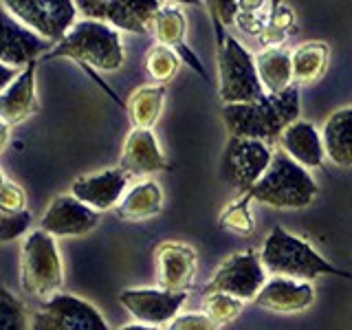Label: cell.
Masks as SVG:
<instances>
[{
  "label": "cell",
  "mask_w": 352,
  "mask_h": 330,
  "mask_svg": "<svg viewBox=\"0 0 352 330\" xmlns=\"http://www.w3.org/2000/svg\"><path fill=\"white\" fill-rule=\"evenodd\" d=\"M157 262V280L161 291L170 293H187L196 278V251L185 242L165 240L154 251Z\"/></svg>",
  "instance_id": "4fadbf2b"
},
{
  "label": "cell",
  "mask_w": 352,
  "mask_h": 330,
  "mask_svg": "<svg viewBox=\"0 0 352 330\" xmlns=\"http://www.w3.org/2000/svg\"><path fill=\"white\" fill-rule=\"evenodd\" d=\"M29 223H31L29 212L9 214L0 207V242H9V240L22 236L29 229Z\"/></svg>",
  "instance_id": "d6a6232c"
},
{
  "label": "cell",
  "mask_w": 352,
  "mask_h": 330,
  "mask_svg": "<svg viewBox=\"0 0 352 330\" xmlns=\"http://www.w3.org/2000/svg\"><path fill=\"white\" fill-rule=\"evenodd\" d=\"M128 179L130 176L119 168L99 174H86L73 181L71 196H75L86 207H91L93 212H106L110 207H117L124 198Z\"/></svg>",
  "instance_id": "2e32d148"
},
{
  "label": "cell",
  "mask_w": 352,
  "mask_h": 330,
  "mask_svg": "<svg viewBox=\"0 0 352 330\" xmlns=\"http://www.w3.org/2000/svg\"><path fill=\"white\" fill-rule=\"evenodd\" d=\"M214 25H216V40H218L220 99L225 104L258 102L267 93H264L256 71V58L234 36H229L216 18Z\"/></svg>",
  "instance_id": "5b68a950"
},
{
  "label": "cell",
  "mask_w": 352,
  "mask_h": 330,
  "mask_svg": "<svg viewBox=\"0 0 352 330\" xmlns=\"http://www.w3.org/2000/svg\"><path fill=\"white\" fill-rule=\"evenodd\" d=\"M117 330H159V328H154V326H143V324H128V326H121Z\"/></svg>",
  "instance_id": "74e56055"
},
{
  "label": "cell",
  "mask_w": 352,
  "mask_h": 330,
  "mask_svg": "<svg viewBox=\"0 0 352 330\" xmlns=\"http://www.w3.org/2000/svg\"><path fill=\"white\" fill-rule=\"evenodd\" d=\"M317 192L319 187L311 172L278 150L273 152L269 170L247 194L251 201L271 205L275 209H302L313 203Z\"/></svg>",
  "instance_id": "277c9868"
},
{
  "label": "cell",
  "mask_w": 352,
  "mask_h": 330,
  "mask_svg": "<svg viewBox=\"0 0 352 330\" xmlns=\"http://www.w3.org/2000/svg\"><path fill=\"white\" fill-rule=\"evenodd\" d=\"M33 330H108L99 311L80 297L53 295L31 317Z\"/></svg>",
  "instance_id": "30bf717a"
},
{
  "label": "cell",
  "mask_w": 352,
  "mask_h": 330,
  "mask_svg": "<svg viewBox=\"0 0 352 330\" xmlns=\"http://www.w3.org/2000/svg\"><path fill=\"white\" fill-rule=\"evenodd\" d=\"M170 330H218V326L205 313H183L172 319Z\"/></svg>",
  "instance_id": "836d02e7"
},
{
  "label": "cell",
  "mask_w": 352,
  "mask_h": 330,
  "mask_svg": "<svg viewBox=\"0 0 352 330\" xmlns=\"http://www.w3.org/2000/svg\"><path fill=\"white\" fill-rule=\"evenodd\" d=\"M315 302V289L311 282L291 278H271L264 282L256 297V304L273 313H302Z\"/></svg>",
  "instance_id": "ac0fdd59"
},
{
  "label": "cell",
  "mask_w": 352,
  "mask_h": 330,
  "mask_svg": "<svg viewBox=\"0 0 352 330\" xmlns=\"http://www.w3.org/2000/svg\"><path fill=\"white\" fill-rule=\"evenodd\" d=\"M271 159L273 150L267 143L256 139L229 137L223 154V176L229 185L247 194L262 179V174L269 170Z\"/></svg>",
  "instance_id": "9c48e42d"
},
{
  "label": "cell",
  "mask_w": 352,
  "mask_h": 330,
  "mask_svg": "<svg viewBox=\"0 0 352 330\" xmlns=\"http://www.w3.org/2000/svg\"><path fill=\"white\" fill-rule=\"evenodd\" d=\"M165 93H168L165 86H159V84L137 88V91L128 97V104H126L132 126L141 130H152L157 126L163 104H165Z\"/></svg>",
  "instance_id": "484cf974"
},
{
  "label": "cell",
  "mask_w": 352,
  "mask_h": 330,
  "mask_svg": "<svg viewBox=\"0 0 352 330\" xmlns=\"http://www.w3.org/2000/svg\"><path fill=\"white\" fill-rule=\"evenodd\" d=\"M51 58H71L97 71H117L124 64V44L119 31L106 22L80 20L42 60Z\"/></svg>",
  "instance_id": "3957f363"
},
{
  "label": "cell",
  "mask_w": 352,
  "mask_h": 330,
  "mask_svg": "<svg viewBox=\"0 0 352 330\" xmlns=\"http://www.w3.org/2000/svg\"><path fill=\"white\" fill-rule=\"evenodd\" d=\"M328 44L313 40L300 44L291 53V66H293V86H311L317 84L324 77L328 69Z\"/></svg>",
  "instance_id": "d4e9b609"
},
{
  "label": "cell",
  "mask_w": 352,
  "mask_h": 330,
  "mask_svg": "<svg viewBox=\"0 0 352 330\" xmlns=\"http://www.w3.org/2000/svg\"><path fill=\"white\" fill-rule=\"evenodd\" d=\"M150 33L154 36V40L161 44V47L179 51L181 53V62L185 60L198 75L207 80V71L203 69V64L198 62V58L190 49H187V44H185L187 20H185V14L179 7H176V5H161L157 14H154L152 22H150Z\"/></svg>",
  "instance_id": "d6986e66"
},
{
  "label": "cell",
  "mask_w": 352,
  "mask_h": 330,
  "mask_svg": "<svg viewBox=\"0 0 352 330\" xmlns=\"http://www.w3.org/2000/svg\"><path fill=\"white\" fill-rule=\"evenodd\" d=\"M187 293H170L161 289H130L119 295V304L143 326L168 324L179 315Z\"/></svg>",
  "instance_id": "7c38bea8"
},
{
  "label": "cell",
  "mask_w": 352,
  "mask_h": 330,
  "mask_svg": "<svg viewBox=\"0 0 352 330\" xmlns=\"http://www.w3.org/2000/svg\"><path fill=\"white\" fill-rule=\"evenodd\" d=\"M260 262L267 273H273V278H291L311 282L319 275H337V278L352 280V273H346L330 264L326 258L317 253L311 242H306L300 236L289 234L284 227H273L269 236L264 238L260 249Z\"/></svg>",
  "instance_id": "7a4b0ae2"
},
{
  "label": "cell",
  "mask_w": 352,
  "mask_h": 330,
  "mask_svg": "<svg viewBox=\"0 0 352 330\" xmlns=\"http://www.w3.org/2000/svg\"><path fill=\"white\" fill-rule=\"evenodd\" d=\"M220 115L231 137L256 139L271 148L300 119V88L291 86L280 95H264L251 104H225Z\"/></svg>",
  "instance_id": "6da1fadb"
},
{
  "label": "cell",
  "mask_w": 352,
  "mask_h": 330,
  "mask_svg": "<svg viewBox=\"0 0 352 330\" xmlns=\"http://www.w3.org/2000/svg\"><path fill=\"white\" fill-rule=\"evenodd\" d=\"M181 69V55L161 47V44H152L146 53V73L152 77L159 86H165L168 82H172L176 73Z\"/></svg>",
  "instance_id": "4316f807"
},
{
  "label": "cell",
  "mask_w": 352,
  "mask_h": 330,
  "mask_svg": "<svg viewBox=\"0 0 352 330\" xmlns=\"http://www.w3.org/2000/svg\"><path fill=\"white\" fill-rule=\"evenodd\" d=\"M99 225V214L75 196L53 198L40 220V229L49 236H86Z\"/></svg>",
  "instance_id": "9a60e30c"
},
{
  "label": "cell",
  "mask_w": 352,
  "mask_h": 330,
  "mask_svg": "<svg viewBox=\"0 0 352 330\" xmlns=\"http://www.w3.org/2000/svg\"><path fill=\"white\" fill-rule=\"evenodd\" d=\"M7 143H9V126L5 121H0V152L7 148Z\"/></svg>",
  "instance_id": "8d00e7d4"
},
{
  "label": "cell",
  "mask_w": 352,
  "mask_h": 330,
  "mask_svg": "<svg viewBox=\"0 0 352 330\" xmlns=\"http://www.w3.org/2000/svg\"><path fill=\"white\" fill-rule=\"evenodd\" d=\"M280 148L289 159H293L297 165H302L304 170L308 168H322L326 152H324V141L322 132H319L311 121L297 119L282 132L280 137Z\"/></svg>",
  "instance_id": "ffe728a7"
},
{
  "label": "cell",
  "mask_w": 352,
  "mask_h": 330,
  "mask_svg": "<svg viewBox=\"0 0 352 330\" xmlns=\"http://www.w3.org/2000/svg\"><path fill=\"white\" fill-rule=\"evenodd\" d=\"M20 73L18 69H14V66H5V64H0V95H3L7 91V86L16 80Z\"/></svg>",
  "instance_id": "d590c367"
},
{
  "label": "cell",
  "mask_w": 352,
  "mask_h": 330,
  "mask_svg": "<svg viewBox=\"0 0 352 330\" xmlns=\"http://www.w3.org/2000/svg\"><path fill=\"white\" fill-rule=\"evenodd\" d=\"M218 227L231 231V234H240V236L253 234L256 223H253V216H251V196L240 194V198L231 201L223 209V214H220Z\"/></svg>",
  "instance_id": "83f0119b"
},
{
  "label": "cell",
  "mask_w": 352,
  "mask_h": 330,
  "mask_svg": "<svg viewBox=\"0 0 352 330\" xmlns=\"http://www.w3.org/2000/svg\"><path fill=\"white\" fill-rule=\"evenodd\" d=\"M245 302L238 297H231L227 293H205V315L212 319L216 326L231 324L240 317Z\"/></svg>",
  "instance_id": "f546056e"
},
{
  "label": "cell",
  "mask_w": 352,
  "mask_h": 330,
  "mask_svg": "<svg viewBox=\"0 0 352 330\" xmlns=\"http://www.w3.org/2000/svg\"><path fill=\"white\" fill-rule=\"evenodd\" d=\"M295 27V14L284 5H273L271 14L267 20V27L262 29L260 40L267 44V49H275L291 36V31Z\"/></svg>",
  "instance_id": "f1b7e54d"
},
{
  "label": "cell",
  "mask_w": 352,
  "mask_h": 330,
  "mask_svg": "<svg viewBox=\"0 0 352 330\" xmlns=\"http://www.w3.org/2000/svg\"><path fill=\"white\" fill-rule=\"evenodd\" d=\"M5 7L29 31L55 44L71 31L77 14L75 3L69 0H7Z\"/></svg>",
  "instance_id": "ba28073f"
},
{
  "label": "cell",
  "mask_w": 352,
  "mask_h": 330,
  "mask_svg": "<svg viewBox=\"0 0 352 330\" xmlns=\"http://www.w3.org/2000/svg\"><path fill=\"white\" fill-rule=\"evenodd\" d=\"M163 209V192L159 183L141 181L124 194L117 205V216L126 223H143L159 216Z\"/></svg>",
  "instance_id": "603a6c76"
},
{
  "label": "cell",
  "mask_w": 352,
  "mask_h": 330,
  "mask_svg": "<svg viewBox=\"0 0 352 330\" xmlns=\"http://www.w3.org/2000/svg\"><path fill=\"white\" fill-rule=\"evenodd\" d=\"M20 280L25 293L40 300H51L62 289L64 269L60 251L55 247L53 236L44 234L42 229L31 231L25 238L20 256Z\"/></svg>",
  "instance_id": "8992f818"
},
{
  "label": "cell",
  "mask_w": 352,
  "mask_h": 330,
  "mask_svg": "<svg viewBox=\"0 0 352 330\" xmlns=\"http://www.w3.org/2000/svg\"><path fill=\"white\" fill-rule=\"evenodd\" d=\"M267 282V271L260 262V253L247 249L229 256L216 269L214 278L205 284V293H227L240 302L256 300Z\"/></svg>",
  "instance_id": "52a82bcc"
},
{
  "label": "cell",
  "mask_w": 352,
  "mask_h": 330,
  "mask_svg": "<svg viewBox=\"0 0 352 330\" xmlns=\"http://www.w3.org/2000/svg\"><path fill=\"white\" fill-rule=\"evenodd\" d=\"M119 170L126 172L128 176L170 170V163L163 157V152L157 143V137L152 135V130L135 128L126 137L124 150H121V159H119Z\"/></svg>",
  "instance_id": "e0dca14e"
},
{
  "label": "cell",
  "mask_w": 352,
  "mask_h": 330,
  "mask_svg": "<svg viewBox=\"0 0 352 330\" xmlns=\"http://www.w3.org/2000/svg\"><path fill=\"white\" fill-rule=\"evenodd\" d=\"M256 71L260 77V84L267 95H280L286 88L293 86V66H291V53L275 47L264 49L256 58Z\"/></svg>",
  "instance_id": "cb8c5ba5"
},
{
  "label": "cell",
  "mask_w": 352,
  "mask_h": 330,
  "mask_svg": "<svg viewBox=\"0 0 352 330\" xmlns=\"http://www.w3.org/2000/svg\"><path fill=\"white\" fill-rule=\"evenodd\" d=\"M86 20H99L130 33H150V22L161 3L154 0H80L75 3Z\"/></svg>",
  "instance_id": "8fae6325"
},
{
  "label": "cell",
  "mask_w": 352,
  "mask_h": 330,
  "mask_svg": "<svg viewBox=\"0 0 352 330\" xmlns=\"http://www.w3.org/2000/svg\"><path fill=\"white\" fill-rule=\"evenodd\" d=\"M209 7H212V18H216L220 25L227 27L236 22L240 3H209Z\"/></svg>",
  "instance_id": "e575fe53"
},
{
  "label": "cell",
  "mask_w": 352,
  "mask_h": 330,
  "mask_svg": "<svg viewBox=\"0 0 352 330\" xmlns=\"http://www.w3.org/2000/svg\"><path fill=\"white\" fill-rule=\"evenodd\" d=\"M0 207L9 214L27 212V194L14 181H9L0 170Z\"/></svg>",
  "instance_id": "1f68e13d"
},
{
  "label": "cell",
  "mask_w": 352,
  "mask_h": 330,
  "mask_svg": "<svg viewBox=\"0 0 352 330\" xmlns=\"http://www.w3.org/2000/svg\"><path fill=\"white\" fill-rule=\"evenodd\" d=\"M47 47V42L22 27V22L9 14L5 3H0V64L14 69L29 66L31 62H38V55Z\"/></svg>",
  "instance_id": "5bb4252c"
},
{
  "label": "cell",
  "mask_w": 352,
  "mask_h": 330,
  "mask_svg": "<svg viewBox=\"0 0 352 330\" xmlns=\"http://www.w3.org/2000/svg\"><path fill=\"white\" fill-rule=\"evenodd\" d=\"M36 66L38 62L25 66V71H20L16 80L7 86V91L0 95V121H5L7 126L22 124L27 117L33 115V110L38 106Z\"/></svg>",
  "instance_id": "44dd1931"
},
{
  "label": "cell",
  "mask_w": 352,
  "mask_h": 330,
  "mask_svg": "<svg viewBox=\"0 0 352 330\" xmlns=\"http://www.w3.org/2000/svg\"><path fill=\"white\" fill-rule=\"evenodd\" d=\"M324 152L337 168H352V106L339 108L322 130Z\"/></svg>",
  "instance_id": "7402d4cb"
},
{
  "label": "cell",
  "mask_w": 352,
  "mask_h": 330,
  "mask_svg": "<svg viewBox=\"0 0 352 330\" xmlns=\"http://www.w3.org/2000/svg\"><path fill=\"white\" fill-rule=\"evenodd\" d=\"M27 315L18 297L0 286V330H25Z\"/></svg>",
  "instance_id": "4dcf8cb0"
}]
</instances>
